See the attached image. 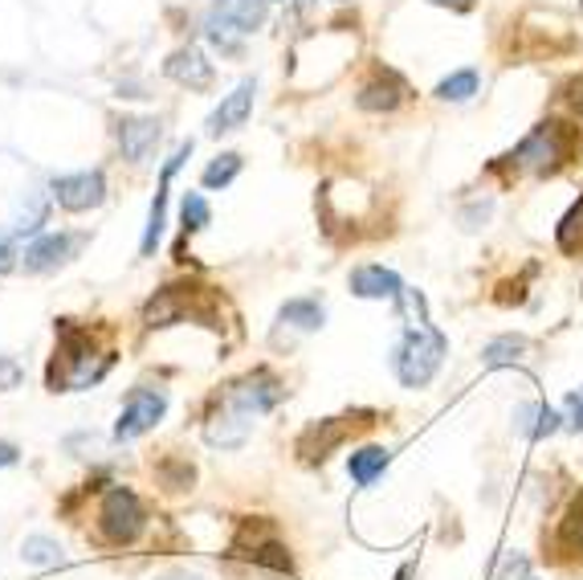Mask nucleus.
Instances as JSON below:
<instances>
[{
	"mask_svg": "<svg viewBox=\"0 0 583 580\" xmlns=\"http://www.w3.org/2000/svg\"><path fill=\"white\" fill-rule=\"evenodd\" d=\"M445 352H449V339L445 332H437L433 323L425 327H408L400 335V344L392 348V368H396V380L404 389H428L433 377L441 372Z\"/></svg>",
	"mask_w": 583,
	"mask_h": 580,
	"instance_id": "f257e3e1",
	"label": "nucleus"
},
{
	"mask_svg": "<svg viewBox=\"0 0 583 580\" xmlns=\"http://www.w3.org/2000/svg\"><path fill=\"white\" fill-rule=\"evenodd\" d=\"M106 368H111V352L94 348V335L61 327V372H49L54 392L90 389V384H99Z\"/></svg>",
	"mask_w": 583,
	"mask_h": 580,
	"instance_id": "f03ea898",
	"label": "nucleus"
},
{
	"mask_svg": "<svg viewBox=\"0 0 583 580\" xmlns=\"http://www.w3.org/2000/svg\"><path fill=\"white\" fill-rule=\"evenodd\" d=\"M571 152H575V131H571L568 123H559V119H547V123H539V127L518 144V152H514L511 160L518 164V168H527V172L551 176L571 160Z\"/></svg>",
	"mask_w": 583,
	"mask_h": 580,
	"instance_id": "7ed1b4c3",
	"label": "nucleus"
},
{
	"mask_svg": "<svg viewBox=\"0 0 583 580\" xmlns=\"http://www.w3.org/2000/svg\"><path fill=\"white\" fill-rule=\"evenodd\" d=\"M147 527V511H143V499L131 487H111L102 494L99 503V536L114 548L123 544H135Z\"/></svg>",
	"mask_w": 583,
	"mask_h": 580,
	"instance_id": "20e7f679",
	"label": "nucleus"
},
{
	"mask_svg": "<svg viewBox=\"0 0 583 580\" xmlns=\"http://www.w3.org/2000/svg\"><path fill=\"white\" fill-rule=\"evenodd\" d=\"M168 413V392L164 389H131L123 401V413L114 421V442H135L152 434Z\"/></svg>",
	"mask_w": 583,
	"mask_h": 580,
	"instance_id": "39448f33",
	"label": "nucleus"
},
{
	"mask_svg": "<svg viewBox=\"0 0 583 580\" xmlns=\"http://www.w3.org/2000/svg\"><path fill=\"white\" fill-rule=\"evenodd\" d=\"M86 246L82 233H42V237H33L25 246V275H49L57 266H66V261Z\"/></svg>",
	"mask_w": 583,
	"mask_h": 580,
	"instance_id": "423d86ee",
	"label": "nucleus"
},
{
	"mask_svg": "<svg viewBox=\"0 0 583 580\" xmlns=\"http://www.w3.org/2000/svg\"><path fill=\"white\" fill-rule=\"evenodd\" d=\"M285 397L282 380L270 377V372H249V377H242L233 389H228V405L242 409V413H249V417H257V413H270L278 401Z\"/></svg>",
	"mask_w": 583,
	"mask_h": 580,
	"instance_id": "0eeeda50",
	"label": "nucleus"
},
{
	"mask_svg": "<svg viewBox=\"0 0 583 580\" xmlns=\"http://www.w3.org/2000/svg\"><path fill=\"white\" fill-rule=\"evenodd\" d=\"M54 201L66 213H86L106 201V176L102 172H70L54 180Z\"/></svg>",
	"mask_w": 583,
	"mask_h": 580,
	"instance_id": "6e6552de",
	"label": "nucleus"
},
{
	"mask_svg": "<svg viewBox=\"0 0 583 580\" xmlns=\"http://www.w3.org/2000/svg\"><path fill=\"white\" fill-rule=\"evenodd\" d=\"M249 430H254L249 413H242V409H233L225 401V409L209 413V421H204V442L213 450H237V446L249 442Z\"/></svg>",
	"mask_w": 583,
	"mask_h": 580,
	"instance_id": "1a4fd4ad",
	"label": "nucleus"
},
{
	"mask_svg": "<svg viewBox=\"0 0 583 580\" xmlns=\"http://www.w3.org/2000/svg\"><path fill=\"white\" fill-rule=\"evenodd\" d=\"M164 74H168L171 82H180V87H188V90L213 87V62L204 58V49H197V45L176 49V54L164 62Z\"/></svg>",
	"mask_w": 583,
	"mask_h": 580,
	"instance_id": "9d476101",
	"label": "nucleus"
},
{
	"mask_svg": "<svg viewBox=\"0 0 583 580\" xmlns=\"http://www.w3.org/2000/svg\"><path fill=\"white\" fill-rule=\"evenodd\" d=\"M114 135H119V147H123V160L143 164L159 144V119H143V115L119 119Z\"/></svg>",
	"mask_w": 583,
	"mask_h": 580,
	"instance_id": "9b49d317",
	"label": "nucleus"
},
{
	"mask_svg": "<svg viewBox=\"0 0 583 580\" xmlns=\"http://www.w3.org/2000/svg\"><path fill=\"white\" fill-rule=\"evenodd\" d=\"M254 94H257V82L254 78H245L242 87L233 90V94H225L221 99V107H216L213 115H209V135H228V131L245 127V119H249V111H254Z\"/></svg>",
	"mask_w": 583,
	"mask_h": 580,
	"instance_id": "f8f14e48",
	"label": "nucleus"
},
{
	"mask_svg": "<svg viewBox=\"0 0 583 580\" xmlns=\"http://www.w3.org/2000/svg\"><path fill=\"white\" fill-rule=\"evenodd\" d=\"M266 4H270V0H216L209 21H213V25H225V30L242 33L245 37V33L261 30V21H266Z\"/></svg>",
	"mask_w": 583,
	"mask_h": 580,
	"instance_id": "ddd939ff",
	"label": "nucleus"
},
{
	"mask_svg": "<svg viewBox=\"0 0 583 580\" xmlns=\"http://www.w3.org/2000/svg\"><path fill=\"white\" fill-rule=\"evenodd\" d=\"M404 94H408V87H404L392 70H384L359 87L356 102H359V111H384L388 115V111H396L400 102H404Z\"/></svg>",
	"mask_w": 583,
	"mask_h": 580,
	"instance_id": "4468645a",
	"label": "nucleus"
},
{
	"mask_svg": "<svg viewBox=\"0 0 583 580\" xmlns=\"http://www.w3.org/2000/svg\"><path fill=\"white\" fill-rule=\"evenodd\" d=\"M351 294H359V299H400V294H404V282H400L396 270L371 261V266L351 270Z\"/></svg>",
	"mask_w": 583,
	"mask_h": 580,
	"instance_id": "2eb2a0df",
	"label": "nucleus"
},
{
	"mask_svg": "<svg viewBox=\"0 0 583 580\" xmlns=\"http://www.w3.org/2000/svg\"><path fill=\"white\" fill-rule=\"evenodd\" d=\"M559 425H563V417H559V413L547 405V401H527V405L514 409V430H518L523 437H530V442L551 437Z\"/></svg>",
	"mask_w": 583,
	"mask_h": 580,
	"instance_id": "dca6fc26",
	"label": "nucleus"
},
{
	"mask_svg": "<svg viewBox=\"0 0 583 580\" xmlns=\"http://www.w3.org/2000/svg\"><path fill=\"white\" fill-rule=\"evenodd\" d=\"M233 551H237V556H245L249 565L273 568V572H290V551H285L282 539H273V536H254L249 544H245V539H237V544H233Z\"/></svg>",
	"mask_w": 583,
	"mask_h": 580,
	"instance_id": "f3484780",
	"label": "nucleus"
},
{
	"mask_svg": "<svg viewBox=\"0 0 583 580\" xmlns=\"http://www.w3.org/2000/svg\"><path fill=\"white\" fill-rule=\"evenodd\" d=\"M343 437H347V425H335V421H318V425H311L306 434H302V442H299V454L306 458V462H323L335 446H339Z\"/></svg>",
	"mask_w": 583,
	"mask_h": 580,
	"instance_id": "a211bd4d",
	"label": "nucleus"
},
{
	"mask_svg": "<svg viewBox=\"0 0 583 580\" xmlns=\"http://www.w3.org/2000/svg\"><path fill=\"white\" fill-rule=\"evenodd\" d=\"M388 462H392V454L384 446H363V450H356L347 458V475H351L356 487H371L388 470Z\"/></svg>",
	"mask_w": 583,
	"mask_h": 580,
	"instance_id": "6ab92c4d",
	"label": "nucleus"
},
{
	"mask_svg": "<svg viewBox=\"0 0 583 580\" xmlns=\"http://www.w3.org/2000/svg\"><path fill=\"white\" fill-rule=\"evenodd\" d=\"M323 320H327V311H323L318 299H290V303H282V311H278V323H290L294 332H318Z\"/></svg>",
	"mask_w": 583,
	"mask_h": 580,
	"instance_id": "aec40b11",
	"label": "nucleus"
},
{
	"mask_svg": "<svg viewBox=\"0 0 583 580\" xmlns=\"http://www.w3.org/2000/svg\"><path fill=\"white\" fill-rule=\"evenodd\" d=\"M530 352V339L527 335H498V339H490L482 352V364L485 368H502V364H518L527 360Z\"/></svg>",
	"mask_w": 583,
	"mask_h": 580,
	"instance_id": "412c9836",
	"label": "nucleus"
},
{
	"mask_svg": "<svg viewBox=\"0 0 583 580\" xmlns=\"http://www.w3.org/2000/svg\"><path fill=\"white\" fill-rule=\"evenodd\" d=\"M184 315V294L176 287H168V290H159L156 299L147 303V311H143V323L147 327H168V323H176Z\"/></svg>",
	"mask_w": 583,
	"mask_h": 580,
	"instance_id": "4be33fe9",
	"label": "nucleus"
},
{
	"mask_svg": "<svg viewBox=\"0 0 583 580\" xmlns=\"http://www.w3.org/2000/svg\"><path fill=\"white\" fill-rule=\"evenodd\" d=\"M164 213H168V180H159V192H156V201H152V213H147V230H143V242H139L143 258L156 254L159 233H164Z\"/></svg>",
	"mask_w": 583,
	"mask_h": 580,
	"instance_id": "5701e85b",
	"label": "nucleus"
},
{
	"mask_svg": "<svg viewBox=\"0 0 583 580\" xmlns=\"http://www.w3.org/2000/svg\"><path fill=\"white\" fill-rule=\"evenodd\" d=\"M559 548L571 551V556H583V491L575 494L568 515L559 520Z\"/></svg>",
	"mask_w": 583,
	"mask_h": 580,
	"instance_id": "b1692460",
	"label": "nucleus"
},
{
	"mask_svg": "<svg viewBox=\"0 0 583 580\" xmlns=\"http://www.w3.org/2000/svg\"><path fill=\"white\" fill-rule=\"evenodd\" d=\"M21 556H25V565L33 568H57L66 556H61V544L49 536H29L25 544H21Z\"/></svg>",
	"mask_w": 583,
	"mask_h": 580,
	"instance_id": "393cba45",
	"label": "nucleus"
},
{
	"mask_svg": "<svg viewBox=\"0 0 583 580\" xmlns=\"http://www.w3.org/2000/svg\"><path fill=\"white\" fill-rule=\"evenodd\" d=\"M478 87H482L478 70H457V74H449V78H441V87H437V99L466 102V99H473V94H478Z\"/></svg>",
	"mask_w": 583,
	"mask_h": 580,
	"instance_id": "a878e982",
	"label": "nucleus"
},
{
	"mask_svg": "<svg viewBox=\"0 0 583 580\" xmlns=\"http://www.w3.org/2000/svg\"><path fill=\"white\" fill-rule=\"evenodd\" d=\"M237 172H242V156H237V152H225V156H216V160L204 168L200 185H204V189H225V185L237 180Z\"/></svg>",
	"mask_w": 583,
	"mask_h": 580,
	"instance_id": "bb28decb",
	"label": "nucleus"
},
{
	"mask_svg": "<svg viewBox=\"0 0 583 580\" xmlns=\"http://www.w3.org/2000/svg\"><path fill=\"white\" fill-rule=\"evenodd\" d=\"M559 249H568V254H580L583 249V192L580 201L568 209V217L559 221Z\"/></svg>",
	"mask_w": 583,
	"mask_h": 580,
	"instance_id": "cd10ccee",
	"label": "nucleus"
},
{
	"mask_svg": "<svg viewBox=\"0 0 583 580\" xmlns=\"http://www.w3.org/2000/svg\"><path fill=\"white\" fill-rule=\"evenodd\" d=\"M180 217H184V237H188V233L204 230V225L213 221V209H209V201H204L200 192H188L184 209H180Z\"/></svg>",
	"mask_w": 583,
	"mask_h": 580,
	"instance_id": "c85d7f7f",
	"label": "nucleus"
},
{
	"mask_svg": "<svg viewBox=\"0 0 583 580\" xmlns=\"http://www.w3.org/2000/svg\"><path fill=\"white\" fill-rule=\"evenodd\" d=\"M45 225V197H33L29 209H21L13 221V233L16 237H25V233H37Z\"/></svg>",
	"mask_w": 583,
	"mask_h": 580,
	"instance_id": "c756f323",
	"label": "nucleus"
},
{
	"mask_svg": "<svg viewBox=\"0 0 583 580\" xmlns=\"http://www.w3.org/2000/svg\"><path fill=\"white\" fill-rule=\"evenodd\" d=\"M25 384V368L16 356H0V392H13Z\"/></svg>",
	"mask_w": 583,
	"mask_h": 580,
	"instance_id": "7c9ffc66",
	"label": "nucleus"
},
{
	"mask_svg": "<svg viewBox=\"0 0 583 580\" xmlns=\"http://www.w3.org/2000/svg\"><path fill=\"white\" fill-rule=\"evenodd\" d=\"M498 580H535L530 577V560L523 556V551H511L498 568Z\"/></svg>",
	"mask_w": 583,
	"mask_h": 580,
	"instance_id": "2f4dec72",
	"label": "nucleus"
},
{
	"mask_svg": "<svg viewBox=\"0 0 583 580\" xmlns=\"http://www.w3.org/2000/svg\"><path fill=\"white\" fill-rule=\"evenodd\" d=\"M568 425L575 434H583V389L568 397Z\"/></svg>",
	"mask_w": 583,
	"mask_h": 580,
	"instance_id": "473e14b6",
	"label": "nucleus"
},
{
	"mask_svg": "<svg viewBox=\"0 0 583 580\" xmlns=\"http://www.w3.org/2000/svg\"><path fill=\"white\" fill-rule=\"evenodd\" d=\"M568 102H571V111H575V115L583 119V78L568 87Z\"/></svg>",
	"mask_w": 583,
	"mask_h": 580,
	"instance_id": "72a5a7b5",
	"label": "nucleus"
},
{
	"mask_svg": "<svg viewBox=\"0 0 583 580\" xmlns=\"http://www.w3.org/2000/svg\"><path fill=\"white\" fill-rule=\"evenodd\" d=\"M16 266V254H13V246L9 242H0V275H9Z\"/></svg>",
	"mask_w": 583,
	"mask_h": 580,
	"instance_id": "f704fd0d",
	"label": "nucleus"
},
{
	"mask_svg": "<svg viewBox=\"0 0 583 580\" xmlns=\"http://www.w3.org/2000/svg\"><path fill=\"white\" fill-rule=\"evenodd\" d=\"M16 458H21V454H16L13 442H0V466H16Z\"/></svg>",
	"mask_w": 583,
	"mask_h": 580,
	"instance_id": "c9c22d12",
	"label": "nucleus"
},
{
	"mask_svg": "<svg viewBox=\"0 0 583 580\" xmlns=\"http://www.w3.org/2000/svg\"><path fill=\"white\" fill-rule=\"evenodd\" d=\"M433 4H457V9H470V0H433Z\"/></svg>",
	"mask_w": 583,
	"mask_h": 580,
	"instance_id": "e433bc0d",
	"label": "nucleus"
},
{
	"mask_svg": "<svg viewBox=\"0 0 583 580\" xmlns=\"http://www.w3.org/2000/svg\"><path fill=\"white\" fill-rule=\"evenodd\" d=\"M159 580H197V577H188V572H168V577H159Z\"/></svg>",
	"mask_w": 583,
	"mask_h": 580,
	"instance_id": "4c0bfd02",
	"label": "nucleus"
},
{
	"mask_svg": "<svg viewBox=\"0 0 583 580\" xmlns=\"http://www.w3.org/2000/svg\"><path fill=\"white\" fill-rule=\"evenodd\" d=\"M408 577H413V565H404V568L396 572V580H408Z\"/></svg>",
	"mask_w": 583,
	"mask_h": 580,
	"instance_id": "58836bf2",
	"label": "nucleus"
},
{
	"mask_svg": "<svg viewBox=\"0 0 583 580\" xmlns=\"http://www.w3.org/2000/svg\"><path fill=\"white\" fill-rule=\"evenodd\" d=\"M299 9H302V13H311V9H314V0H299Z\"/></svg>",
	"mask_w": 583,
	"mask_h": 580,
	"instance_id": "ea45409f",
	"label": "nucleus"
}]
</instances>
